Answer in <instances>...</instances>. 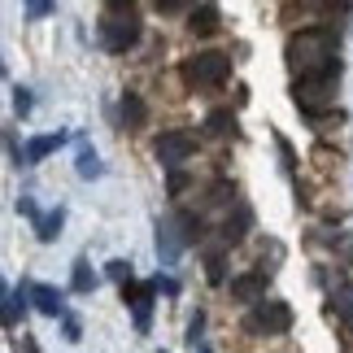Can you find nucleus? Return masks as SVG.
I'll list each match as a JSON object with an SVG mask.
<instances>
[{"mask_svg":"<svg viewBox=\"0 0 353 353\" xmlns=\"http://www.w3.org/2000/svg\"><path fill=\"white\" fill-rule=\"evenodd\" d=\"M292 79H319V74H341V35L332 26H305L292 31L283 44Z\"/></svg>","mask_w":353,"mask_h":353,"instance_id":"obj_1","label":"nucleus"},{"mask_svg":"<svg viewBox=\"0 0 353 353\" xmlns=\"http://www.w3.org/2000/svg\"><path fill=\"white\" fill-rule=\"evenodd\" d=\"M179 79L188 92H210V88H223L227 79H232V57L227 52H196V57H188L179 65Z\"/></svg>","mask_w":353,"mask_h":353,"instance_id":"obj_2","label":"nucleus"},{"mask_svg":"<svg viewBox=\"0 0 353 353\" xmlns=\"http://www.w3.org/2000/svg\"><path fill=\"white\" fill-rule=\"evenodd\" d=\"M140 35H144V22L135 18V9H110L97 26V39L105 52H127L140 44Z\"/></svg>","mask_w":353,"mask_h":353,"instance_id":"obj_3","label":"nucleus"},{"mask_svg":"<svg viewBox=\"0 0 353 353\" xmlns=\"http://www.w3.org/2000/svg\"><path fill=\"white\" fill-rule=\"evenodd\" d=\"M336 83L341 74H319V79H292V101L305 118H323L336 110Z\"/></svg>","mask_w":353,"mask_h":353,"instance_id":"obj_4","label":"nucleus"},{"mask_svg":"<svg viewBox=\"0 0 353 353\" xmlns=\"http://www.w3.org/2000/svg\"><path fill=\"white\" fill-rule=\"evenodd\" d=\"M292 327V310H288V301H253V310L240 319V332L244 336H283Z\"/></svg>","mask_w":353,"mask_h":353,"instance_id":"obj_5","label":"nucleus"},{"mask_svg":"<svg viewBox=\"0 0 353 353\" xmlns=\"http://www.w3.org/2000/svg\"><path fill=\"white\" fill-rule=\"evenodd\" d=\"M192 153H196V135H188V131H161V135H157V144H153V157H157L166 170L183 166V161L192 157Z\"/></svg>","mask_w":353,"mask_h":353,"instance_id":"obj_6","label":"nucleus"},{"mask_svg":"<svg viewBox=\"0 0 353 353\" xmlns=\"http://www.w3.org/2000/svg\"><path fill=\"white\" fill-rule=\"evenodd\" d=\"M153 292H157V283L148 279V283H122V301H127L135 310V332H148V323H153Z\"/></svg>","mask_w":353,"mask_h":353,"instance_id":"obj_7","label":"nucleus"},{"mask_svg":"<svg viewBox=\"0 0 353 353\" xmlns=\"http://www.w3.org/2000/svg\"><path fill=\"white\" fill-rule=\"evenodd\" d=\"M266 288H270V275H266V266L232 279V296H236V301H262V296H266Z\"/></svg>","mask_w":353,"mask_h":353,"instance_id":"obj_8","label":"nucleus"},{"mask_svg":"<svg viewBox=\"0 0 353 353\" xmlns=\"http://www.w3.org/2000/svg\"><path fill=\"white\" fill-rule=\"evenodd\" d=\"M249 227H253V210L244 205V201H236V214H227V219H223L219 236H223V244H240L244 236H249Z\"/></svg>","mask_w":353,"mask_h":353,"instance_id":"obj_9","label":"nucleus"},{"mask_svg":"<svg viewBox=\"0 0 353 353\" xmlns=\"http://www.w3.org/2000/svg\"><path fill=\"white\" fill-rule=\"evenodd\" d=\"M31 301L39 314H48V319H65V292L61 288H52V283H35L31 288Z\"/></svg>","mask_w":353,"mask_h":353,"instance_id":"obj_10","label":"nucleus"},{"mask_svg":"<svg viewBox=\"0 0 353 353\" xmlns=\"http://www.w3.org/2000/svg\"><path fill=\"white\" fill-rule=\"evenodd\" d=\"M118 110H122V127H127V131H144L148 127V105H144L140 92H122Z\"/></svg>","mask_w":353,"mask_h":353,"instance_id":"obj_11","label":"nucleus"},{"mask_svg":"<svg viewBox=\"0 0 353 353\" xmlns=\"http://www.w3.org/2000/svg\"><path fill=\"white\" fill-rule=\"evenodd\" d=\"M61 144H65V131H48V135H35V140L26 144V157H31V166H35V161L52 157V153H57Z\"/></svg>","mask_w":353,"mask_h":353,"instance_id":"obj_12","label":"nucleus"},{"mask_svg":"<svg viewBox=\"0 0 353 353\" xmlns=\"http://www.w3.org/2000/svg\"><path fill=\"white\" fill-rule=\"evenodd\" d=\"M97 283H101V275L92 270V262H88V257H79V262H74V275H70V292H79V296H92V292H97Z\"/></svg>","mask_w":353,"mask_h":353,"instance_id":"obj_13","label":"nucleus"},{"mask_svg":"<svg viewBox=\"0 0 353 353\" xmlns=\"http://www.w3.org/2000/svg\"><path fill=\"white\" fill-rule=\"evenodd\" d=\"M179 236H174V223H157V257L161 266H174V257H179Z\"/></svg>","mask_w":353,"mask_h":353,"instance_id":"obj_14","label":"nucleus"},{"mask_svg":"<svg viewBox=\"0 0 353 353\" xmlns=\"http://www.w3.org/2000/svg\"><path fill=\"white\" fill-rule=\"evenodd\" d=\"M31 288H35V283H18V288H13L9 296H5V323H9V327H18V314H26V301H31Z\"/></svg>","mask_w":353,"mask_h":353,"instance_id":"obj_15","label":"nucleus"},{"mask_svg":"<svg viewBox=\"0 0 353 353\" xmlns=\"http://www.w3.org/2000/svg\"><path fill=\"white\" fill-rule=\"evenodd\" d=\"M205 135H214V140L236 135V114H232V110H210V114H205Z\"/></svg>","mask_w":353,"mask_h":353,"instance_id":"obj_16","label":"nucleus"},{"mask_svg":"<svg viewBox=\"0 0 353 353\" xmlns=\"http://www.w3.org/2000/svg\"><path fill=\"white\" fill-rule=\"evenodd\" d=\"M188 31H192V35H214V31H219V9H214V5L192 9V18H188Z\"/></svg>","mask_w":353,"mask_h":353,"instance_id":"obj_17","label":"nucleus"},{"mask_svg":"<svg viewBox=\"0 0 353 353\" xmlns=\"http://www.w3.org/2000/svg\"><path fill=\"white\" fill-rule=\"evenodd\" d=\"M61 227H65V210L57 205V210H48V214H44V219H39V223H35V236H39V240H44V244H52V240H57V236H61Z\"/></svg>","mask_w":353,"mask_h":353,"instance_id":"obj_18","label":"nucleus"},{"mask_svg":"<svg viewBox=\"0 0 353 353\" xmlns=\"http://www.w3.org/2000/svg\"><path fill=\"white\" fill-rule=\"evenodd\" d=\"M74 170H79V179H97L101 174V157H97V148L83 144L79 148V161H74Z\"/></svg>","mask_w":353,"mask_h":353,"instance_id":"obj_19","label":"nucleus"},{"mask_svg":"<svg viewBox=\"0 0 353 353\" xmlns=\"http://www.w3.org/2000/svg\"><path fill=\"white\" fill-rule=\"evenodd\" d=\"M332 301H336V314H341V323H345V327L353 332V283H345V288H336V296H332Z\"/></svg>","mask_w":353,"mask_h":353,"instance_id":"obj_20","label":"nucleus"},{"mask_svg":"<svg viewBox=\"0 0 353 353\" xmlns=\"http://www.w3.org/2000/svg\"><path fill=\"white\" fill-rule=\"evenodd\" d=\"M205 201H210V205H227V201H236V188L227 183V179H219V183L205 188Z\"/></svg>","mask_w":353,"mask_h":353,"instance_id":"obj_21","label":"nucleus"},{"mask_svg":"<svg viewBox=\"0 0 353 353\" xmlns=\"http://www.w3.org/2000/svg\"><path fill=\"white\" fill-rule=\"evenodd\" d=\"M179 227H183V240H188V244H196L201 236H205V219H201V214H183Z\"/></svg>","mask_w":353,"mask_h":353,"instance_id":"obj_22","label":"nucleus"},{"mask_svg":"<svg viewBox=\"0 0 353 353\" xmlns=\"http://www.w3.org/2000/svg\"><path fill=\"white\" fill-rule=\"evenodd\" d=\"M5 148H9V161H13V166H31V157H26V148L18 144V135H13V131H5Z\"/></svg>","mask_w":353,"mask_h":353,"instance_id":"obj_23","label":"nucleus"},{"mask_svg":"<svg viewBox=\"0 0 353 353\" xmlns=\"http://www.w3.org/2000/svg\"><path fill=\"white\" fill-rule=\"evenodd\" d=\"M22 9H26V18H48L57 9V0H22Z\"/></svg>","mask_w":353,"mask_h":353,"instance_id":"obj_24","label":"nucleus"},{"mask_svg":"<svg viewBox=\"0 0 353 353\" xmlns=\"http://www.w3.org/2000/svg\"><path fill=\"white\" fill-rule=\"evenodd\" d=\"M205 279H210V283H223V249H214V253L205 257Z\"/></svg>","mask_w":353,"mask_h":353,"instance_id":"obj_25","label":"nucleus"},{"mask_svg":"<svg viewBox=\"0 0 353 353\" xmlns=\"http://www.w3.org/2000/svg\"><path fill=\"white\" fill-rule=\"evenodd\" d=\"M61 336H65V341H70V345H79V341H83V323L65 314V319H61Z\"/></svg>","mask_w":353,"mask_h":353,"instance_id":"obj_26","label":"nucleus"},{"mask_svg":"<svg viewBox=\"0 0 353 353\" xmlns=\"http://www.w3.org/2000/svg\"><path fill=\"white\" fill-rule=\"evenodd\" d=\"M201 332H205V314H201V310H196V314H192V323H188V345H201Z\"/></svg>","mask_w":353,"mask_h":353,"instance_id":"obj_27","label":"nucleus"},{"mask_svg":"<svg viewBox=\"0 0 353 353\" xmlns=\"http://www.w3.org/2000/svg\"><path fill=\"white\" fill-rule=\"evenodd\" d=\"M18 214H22V219H31V223H39V219H44V214H39V205H35L31 196H18Z\"/></svg>","mask_w":353,"mask_h":353,"instance_id":"obj_28","label":"nucleus"},{"mask_svg":"<svg viewBox=\"0 0 353 353\" xmlns=\"http://www.w3.org/2000/svg\"><path fill=\"white\" fill-rule=\"evenodd\" d=\"M13 110H18L22 118L31 114V92H26V88H13Z\"/></svg>","mask_w":353,"mask_h":353,"instance_id":"obj_29","label":"nucleus"},{"mask_svg":"<svg viewBox=\"0 0 353 353\" xmlns=\"http://www.w3.org/2000/svg\"><path fill=\"white\" fill-rule=\"evenodd\" d=\"M110 279L127 283V279H131V262H122V257H114V262H110Z\"/></svg>","mask_w":353,"mask_h":353,"instance_id":"obj_30","label":"nucleus"},{"mask_svg":"<svg viewBox=\"0 0 353 353\" xmlns=\"http://www.w3.org/2000/svg\"><path fill=\"white\" fill-rule=\"evenodd\" d=\"M157 292H166V296H179V279H170V275H157Z\"/></svg>","mask_w":353,"mask_h":353,"instance_id":"obj_31","label":"nucleus"},{"mask_svg":"<svg viewBox=\"0 0 353 353\" xmlns=\"http://www.w3.org/2000/svg\"><path fill=\"white\" fill-rule=\"evenodd\" d=\"M157 5V13H179V9H188L192 0H153Z\"/></svg>","mask_w":353,"mask_h":353,"instance_id":"obj_32","label":"nucleus"},{"mask_svg":"<svg viewBox=\"0 0 353 353\" xmlns=\"http://www.w3.org/2000/svg\"><path fill=\"white\" fill-rule=\"evenodd\" d=\"M183 188H188V179H183V174H179V170H174V174H170V196H179V192H183Z\"/></svg>","mask_w":353,"mask_h":353,"instance_id":"obj_33","label":"nucleus"},{"mask_svg":"<svg viewBox=\"0 0 353 353\" xmlns=\"http://www.w3.org/2000/svg\"><path fill=\"white\" fill-rule=\"evenodd\" d=\"M110 9H135V0H105Z\"/></svg>","mask_w":353,"mask_h":353,"instance_id":"obj_34","label":"nucleus"},{"mask_svg":"<svg viewBox=\"0 0 353 353\" xmlns=\"http://www.w3.org/2000/svg\"><path fill=\"white\" fill-rule=\"evenodd\" d=\"M192 353H214V349H210V345H196V349H192Z\"/></svg>","mask_w":353,"mask_h":353,"instance_id":"obj_35","label":"nucleus"},{"mask_svg":"<svg viewBox=\"0 0 353 353\" xmlns=\"http://www.w3.org/2000/svg\"><path fill=\"white\" fill-rule=\"evenodd\" d=\"M327 5H345V0H327Z\"/></svg>","mask_w":353,"mask_h":353,"instance_id":"obj_36","label":"nucleus"},{"mask_svg":"<svg viewBox=\"0 0 353 353\" xmlns=\"http://www.w3.org/2000/svg\"><path fill=\"white\" fill-rule=\"evenodd\" d=\"M157 353H166V349H157Z\"/></svg>","mask_w":353,"mask_h":353,"instance_id":"obj_37","label":"nucleus"}]
</instances>
